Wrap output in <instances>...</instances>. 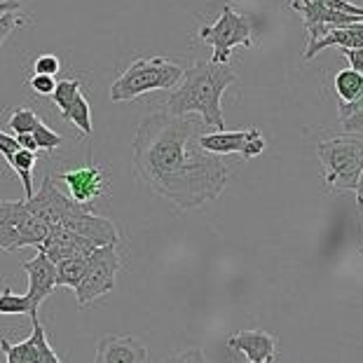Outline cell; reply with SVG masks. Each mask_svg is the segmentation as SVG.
<instances>
[{
	"instance_id": "1",
	"label": "cell",
	"mask_w": 363,
	"mask_h": 363,
	"mask_svg": "<svg viewBox=\"0 0 363 363\" xmlns=\"http://www.w3.org/2000/svg\"><path fill=\"white\" fill-rule=\"evenodd\" d=\"M206 129L204 122L190 115L160 111L138 125L131 141L138 179L179 211H192L218 199L233 176L225 160L199 145Z\"/></svg>"
},
{
	"instance_id": "2",
	"label": "cell",
	"mask_w": 363,
	"mask_h": 363,
	"mask_svg": "<svg viewBox=\"0 0 363 363\" xmlns=\"http://www.w3.org/2000/svg\"><path fill=\"white\" fill-rule=\"evenodd\" d=\"M239 78L230 64H213L197 61L195 66L185 68L183 80L179 82L167 101V113L172 115H192L197 113L206 127L216 131H225V118H223L220 99L230 84Z\"/></svg>"
},
{
	"instance_id": "3",
	"label": "cell",
	"mask_w": 363,
	"mask_h": 363,
	"mask_svg": "<svg viewBox=\"0 0 363 363\" xmlns=\"http://www.w3.org/2000/svg\"><path fill=\"white\" fill-rule=\"evenodd\" d=\"M185 68L169 59H136L127 66V71L111 84V99L118 104L134 101V99L157 89H176L183 80Z\"/></svg>"
},
{
	"instance_id": "4",
	"label": "cell",
	"mask_w": 363,
	"mask_h": 363,
	"mask_svg": "<svg viewBox=\"0 0 363 363\" xmlns=\"http://www.w3.org/2000/svg\"><path fill=\"white\" fill-rule=\"evenodd\" d=\"M319 162L323 169V183L333 192L357 190L363 172V138L333 136L319 143Z\"/></svg>"
},
{
	"instance_id": "5",
	"label": "cell",
	"mask_w": 363,
	"mask_h": 363,
	"mask_svg": "<svg viewBox=\"0 0 363 363\" xmlns=\"http://www.w3.org/2000/svg\"><path fill=\"white\" fill-rule=\"evenodd\" d=\"M251 33H253L251 17L239 14L233 5H225L216 24L199 28V40L213 48V57H211L213 64H230V57H233L235 48L253 50Z\"/></svg>"
},
{
	"instance_id": "6",
	"label": "cell",
	"mask_w": 363,
	"mask_h": 363,
	"mask_svg": "<svg viewBox=\"0 0 363 363\" xmlns=\"http://www.w3.org/2000/svg\"><path fill=\"white\" fill-rule=\"evenodd\" d=\"M120 269V253L115 246H99L87 256V272L75 289L78 305L84 307L96 298L115 291V274Z\"/></svg>"
},
{
	"instance_id": "7",
	"label": "cell",
	"mask_w": 363,
	"mask_h": 363,
	"mask_svg": "<svg viewBox=\"0 0 363 363\" xmlns=\"http://www.w3.org/2000/svg\"><path fill=\"white\" fill-rule=\"evenodd\" d=\"M199 145L218 157L239 152L244 160H253L265 150L267 143L260 129L253 127L246 131H206V134L199 136Z\"/></svg>"
},
{
	"instance_id": "8",
	"label": "cell",
	"mask_w": 363,
	"mask_h": 363,
	"mask_svg": "<svg viewBox=\"0 0 363 363\" xmlns=\"http://www.w3.org/2000/svg\"><path fill=\"white\" fill-rule=\"evenodd\" d=\"M24 204L30 216H35L38 220H43L45 225H50V228H57L59 223H64L68 216H73L80 208V204H75L71 197H66L64 192L54 185L52 176H45L38 195L24 199Z\"/></svg>"
},
{
	"instance_id": "9",
	"label": "cell",
	"mask_w": 363,
	"mask_h": 363,
	"mask_svg": "<svg viewBox=\"0 0 363 363\" xmlns=\"http://www.w3.org/2000/svg\"><path fill=\"white\" fill-rule=\"evenodd\" d=\"M30 321H33V333L24 342L12 345L5 337L0 340V350H3L7 363H64L57 357V352L52 350L45 326L38 321V316Z\"/></svg>"
},
{
	"instance_id": "10",
	"label": "cell",
	"mask_w": 363,
	"mask_h": 363,
	"mask_svg": "<svg viewBox=\"0 0 363 363\" xmlns=\"http://www.w3.org/2000/svg\"><path fill=\"white\" fill-rule=\"evenodd\" d=\"M57 228H64L68 233L87 239L94 246H115L120 242L118 228L113 225V220L104 218V216L91 213L87 206H80L73 216H68L64 223H59Z\"/></svg>"
},
{
	"instance_id": "11",
	"label": "cell",
	"mask_w": 363,
	"mask_h": 363,
	"mask_svg": "<svg viewBox=\"0 0 363 363\" xmlns=\"http://www.w3.org/2000/svg\"><path fill=\"white\" fill-rule=\"evenodd\" d=\"M59 179L66 183L73 202L87 208L94 199L101 197L106 190V172H104V167H99V164H84L78 169H68V172L59 174Z\"/></svg>"
},
{
	"instance_id": "12",
	"label": "cell",
	"mask_w": 363,
	"mask_h": 363,
	"mask_svg": "<svg viewBox=\"0 0 363 363\" xmlns=\"http://www.w3.org/2000/svg\"><path fill=\"white\" fill-rule=\"evenodd\" d=\"M21 267H24V272L28 274L26 296L30 300V305H33V310L38 312V307H40L54 293V289H57V265H54L43 251H38L35 256L26 260Z\"/></svg>"
},
{
	"instance_id": "13",
	"label": "cell",
	"mask_w": 363,
	"mask_h": 363,
	"mask_svg": "<svg viewBox=\"0 0 363 363\" xmlns=\"http://www.w3.org/2000/svg\"><path fill=\"white\" fill-rule=\"evenodd\" d=\"M228 347L244 354L249 363H274L277 359V337L262 328L239 330L228 337Z\"/></svg>"
},
{
	"instance_id": "14",
	"label": "cell",
	"mask_w": 363,
	"mask_h": 363,
	"mask_svg": "<svg viewBox=\"0 0 363 363\" xmlns=\"http://www.w3.org/2000/svg\"><path fill=\"white\" fill-rule=\"evenodd\" d=\"M94 363H148V347L131 335H106L96 345Z\"/></svg>"
},
{
	"instance_id": "15",
	"label": "cell",
	"mask_w": 363,
	"mask_h": 363,
	"mask_svg": "<svg viewBox=\"0 0 363 363\" xmlns=\"http://www.w3.org/2000/svg\"><path fill=\"white\" fill-rule=\"evenodd\" d=\"M326 48H337V50H361L363 48V21L361 24H350L342 28H330L321 40L307 45L305 59L310 61L316 54Z\"/></svg>"
},
{
	"instance_id": "16",
	"label": "cell",
	"mask_w": 363,
	"mask_h": 363,
	"mask_svg": "<svg viewBox=\"0 0 363 363\" xmlns=\"http://www.w3.org/2000/svg\"><path fill=\"white\" fill-rule=\"evenodd\" d=\"M7 164L12 167V172L19 176L21 185H24V199H30L35 195L33 192V167H35V152L19 148L14 155L10 157Z\"/></svg>"
},
{
	"instance_id": "17",
	"label": "cell",
	"mask_w": 363,
	"mask_h": 363,
	"mask_svg": "<svg viewBox=\"0 0 363 363\" xmlns=\"http://www.w3.org/2000/svg\"><path fill=\"white\" fill-rule=\"evenodd\" d=\"M84 272H87V256L82 258H68L57 262V286H66V289H78Z\"/></svg>"
},
{
	"instance_id": "18",
	"label": "cell",
	"mask_w": 363,
	"mask_h": 363,
	"mask_svg": "<svg viewBox=\"0 0 363 363\" xmlns=\"http://www.w3.org/2000/svg\"><path fill=\"white\" fill-rule=\"evenodd\" d=\"M61 118H64L66 122H71V125H75L84 136L91 134V108H89V101L84 99V94L80 91L78 96H75V101L68 106L66 113H61Z\"/></svg>"
},
{
	"instance_id": "19",
	"label": "cell",
	"mask_w": 363,
	"mask_h": 363,
	"mask_svg": "<svg viewBox=\"0 0 363 363\" xmlns=\"http://www.w3.org/2000/svg\"><path fill=\"white\" fill-rule=\"evenodd\" d=\"M361 89H363V73L345 68V71H340L335 75V91L342 104L354 101V99L361 94Z\"/></svg>"
},
{
	"instance_id": "20",
	"label": "cell",
	"mask_w": 363,
	"mask_h": 363,
	"mask_svg": "<svg viewBox=\"0 0 363 363\" xmlns=\"http://www.w3.org/2000/svg\"><path fill=\"white\" fill-rule=\"evenodd\" d=\"M0 314L5 316H12V314H26L30 319H35L38 312L33 310V305H30L28 296H17L10 286L0 293Z\"/></svg>"
},
{
	"instance_id": "21",
	"label": "cell",
	"mask_w": 363,
	"mask_h": 363,
	"mask_svg": "<svg viewBox=\"0 0 363 363\" xmlns=\"http://www.w3.org/2000/svg\"><path fill=\"white\" fill-rule=\"evenodd\" d=\"M80 87H82L80 80H73V78H66V80L57 82V89H54V94H52V101L59 108V113L68 111V106H71L75 101V96L80 94Z\"/></svg>"
},
{
	"instance_id": "22",
	"label": "cell",
	"mask_w": 363,
	"mask_h": 363,
	"mask_svg": "<svg viewBox=\"0 0 363 363\" xmlns=\"http://www.w3.org/2000/svg\"><path fill=\"white\" fill-rule=\"evenodd\" d=\"M30 136H33V141H35V148L38 150H45V152H52V150L61 148V145H64V141H66L64 136L57 134L54 129H50L43 120L38 122V127L33 129V134H30Z\"/></svg>"
},
{
	"instance_id": "23",
	"label": "cell",
	"mask_w": 363,
	"mask_h": 363,
	"mask_svg": "<svg viewBox=\"0 0 363 363\" xmlns=\"http://www.w3.org/2000/svg\"><path fill=\"white\" fill-rule=\"evenodd\" d=\"M38 122H40V118H38L30 108H17V111L10 115L7 125H10V129L14 131V136H19V134H33Z\"/></svg>"
},
{
	"instance_id": "24",
	"label": "cell",
	"mask_w": 363,
	"mask_h": 363,
	"mask_svg": "<svg viewBox=\"0 0 363 363\" xmlns=\"http://www.w3.org/2000/svg\"><path fill=\"white\" fill-rule=\"evenodd\" d=\"M30 24V19L24 17V12H5L0 14V45H3L7 38H10L17 28H24Z\"/></svg>"
},
{
	"instance_id": "25",
	"label": "cell",
	"mask_w": 363,
	"mask_h": 363,
	"mask_svg": "<svg viewBox=\"0 0 363 363\" xmlns=\"http://www.w3.org/2000/svg\"><path fill=\"white\" fill-rule=\"evenodd\" d=\"M160 363H208V361H206V354L199 350V347H190V350L167 354Z\"/></svg>"
},
{
	"instance_id": "26",
	"label": "cell",
	"mask_w": 363,
	"mask_h": 363,
	"mask_svg": "<svg viewBox=\"0 0 363 363\" xmlns=\"http://www.w3.org/2000/svg\"><path fill=\"white\" fill-rule=\"evenodd\" d=\"M59 68H61V61L54 57V54H43V57H38L33 61V71L38 75H57L59 73Z\"/></svg>"
},
{
	"instance_id": "27",
	"label": "cell",
	"mask_w": 363,
	"mask_h": 363,
	"mask_svg": "<svg viewBox=\"0 0 363 363\" xmlns=\"http://www.w3.org/2000/svg\"><path fill=\"white\" fill-rule=\"evenodd\" d=\"M28 87L40 96H52L54 89H57V80H54L52 75H38L35 73L33 78L28 80Z\"/></svg>"
},
{
	"instance_id": "28",
	"label": "cell",
	"mask_w": 363,
	"mask_h": 363,
	"mask_svg": "<svg viewBox=\"0 0 363 363\" xmlns=\"http://www.w3.org/2000/svg\"><path fill=\"white\" fill-rule=\"evenodd\" d=\"M17 249H19V233H17V228L0 225V251L14 253Z\"/></svg>"
},
{
	"instance_id": "29",
	"label": "cell",
	"mask_w": 363,
	"mask_h": 363,
	"mask_svg": "<svg viewBox=\"0 0 363 363\" xmlns=\"http://www.w3.org/2000/svg\"><path fill=\"white\" fill-rule=\"evenodd\" d=\"M17 150H19L17 136H10V134H5V131H0V155L5 157V162H10V157Z\"/></svg>"
},
{
	"instance_id": "30",
	"label": "cell",
	"mask_w": 363,
	"mask_h": 363,
	"mask_svg": "<svg viewBox=\"0 0 363 363\" xmlns=\"http://www.w3.org/2000/svg\"><path fill=\"white\" fill-rule=\"evenodd\" d=\"M363 111V89H361V94L354 99V101H350V104H340V108H337V115H340V122L342 120H347V118H352V115H357V113H361Z\"/></svg>"
},
{
	"instance_id": "31",
	"label": "cell",
	"mask_w": 363,
	"mask_h": 363,
	"mask_svg": "<svg viewBox=\"0 0 363 363\" xmlns=\"http://www.w3.org/2000/svg\"><path fill=\"white\" fill-rule=\"evenodd\" d=\"M350 61V68L357 73H363V48L361 50H340Z\"/></svg>"
},
{
	"instance_id": "32",
	"label": "cell",
	"mask_w": 363,
	"mask_h": 363,
	"mask_svg": "<svg viewBox=\"0 0 363 363\" xmlns=\"http://www.w3.org/2000/svg\"><path fill=\"white\" fill-rule=\"evenodd\" d=\"M342 127H345L347 134H357V131H363V111L357 113V115H352V118L342 120Z\"/></svg>"
},
{
	"instance_id": "33",
	"label": "cell",
	"mask_w": 363,
	"mask_h": 363,
	"mask_svg": "<svg viewBox=\"0 0 363 363\" xmlns=\"http://www.w3.org/2000/svg\"><path fill=\"white\" fill-rule=\"evenodd\" d=\"M17 141H19V148L30 150V152H38L35 141H33V136H30V134H19V136H17Z\"/></svg>"
},
{
	"instance_id": "34",
	"label": "cell",
	"mask_w": 363,
	"mask_h": 363,
	"mask_svg": "<svg viewBox=\"0 0 363 363\" xmlns=\"http://www.w3.org/2000/svg\"><path fill=\"white\" fill-rule=\"evenodd\" d=\"M5 12H21V3L19 0H3V3H0V14H5Z\"/></svg>"
},
{
	"instance_id": "35",
	"label": "cell",
	"mask_w": 363,
	"mask_h": 363,
	"mask_svg": "<svg viewBox=\"0 0 363 363\" xmlns=\"http://www.w3.org/2000/svg\"><path fill=\"white\" fill-rule=\"evenodd\" d=\"M357 204H359V211L363 213V172H361V176H359V183H357Z\"/></svg>"
},
{
	"instance_id": "36",
	"label": "cell",
	"mask_w": 363,
	"mask_h": 363,
	"mask_svg": "<svg viewBox=\"0 0 363 363\" xmlns=\"http://www.w3.org/2000/svg\"><path fill=\"white\" fill-rule=\"evenodd\" d=\"M246 363H249V361H246Z\"/></svg>"
}]
</instances>
